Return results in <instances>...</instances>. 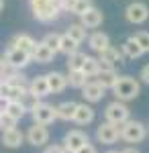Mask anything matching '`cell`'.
<instances>
[{
    "label": "cell",
    "mask_w": 149,
    "mask_h": 153,
    "mask_svg": "<svg viewBox=\"0 0 149 153\" xmlns=\"http://www.w3.org/2000/svg\"><path fill=\"white\" fill-rule=\"evenodd\" d=\"M92 6V0H76V4H74V8H72V14H78V16H82L86 10H90Z\"/></svg>",
    "instance_id": "32"
},
{
    "label": "cell",
    "mask_w": 149,
    "mask_h": 153,
    "mask_svg": "<svg viewBox=\"0 0 149 153\" xmlns=\"http://www.w3.org/2000/svg\"><path fill=\"white\" fill-rule=\"evenodd\" d=\"M12 45H16L21 51H25V53L31 55L35 45H37V41H35L31 35H27V33H19V35H14V39H12Z\"/></svg>",
    "instance_id": "22"
},
{
    "label": "cell",
    "mask_w": 149,
    "mask_h": 153,
    "mask_svg": "<svg viewBox=\"0 0 149 153\" xmlns=\"http://www.w3.org/2000/svg\"><path fill=\"white\" fill-rule=\"evenodd\" d=\"M25 139L27 143H31L33 147H43L47 141H49V129L43 127V125H31L29 131L25 133Z\"/></svg>",
    "instance_id": "10"
},
{
    "label": "cell",
    "mask_w": 149,
    "mask_h": 153,
    "mask_svg": "<svg viewBox=\"0 0 149 153\" xmlns=\"http://www.w3.org/2000/svg\"><path fill=\"white\" fill-rule=\"evenodd\" d=\"M68 86L69 88H78V90H82L86 84H88V78H86V74L82 70H78V71H68Z\"/></svg>",
    "instance_id": "26"
},
{
    "label": "cell",
    "mask_w": 149,
    "mask_h": 153,
    "mask_svg": "<svg viewBox=\"0 0 149 153\" xmlns=\"http://www.w3.org/2000/svg\"><path fill=\"white\" fill-rule=\"evenodd\" d=\"M59 37H61L59 33H47V35L43 37V41H41V43L47 45L53 53H57V51H59Z\"/></svg>",
    "instance_id": "31"
},
{
    "label": "cell",
    "mask_w": 149,
    "mask_h": 153,
    "mask_svg": "<svg viewBox=\"0 0 149 153\" xmlns=\"http://www.w3.org/2000/svg\"><path fill=\"white\" fill-rule=\"evenodd\" d=\"M25 143V133L21 129H10V131H4L2 133V145L8 147V149H16Z\"/></svg>",
    "instance_id": "17"
},
{
    "label": "cell",
    "mask_w": 149,
    "mask_h": 153,
    "mask_svg": "<svg viewBox=\"0 0 149 153\" xmlns=\"http://www.w3.org/2000/svg\"><path fill=\"white\" fill-rule=\"evenodd\" d=\"M66 35H69L78 45H80L82 41H86V37H88V31L82 27L80 23H74V25H69L68 27V31H66Z\"/></svg>",
    "instance_id": "27"
},
{
    "label": "cell",
    "mask_w": 149,
    "mask_h": 153,
    "mask_svg": "<svg viewBox=\"0 0 149 153\" xmlns=\"http://www.w3.org/2000/svg\"><path fill=\"white\" fill-rule=\"evenodd\" d=\"M45 80H47V86H49V94H59L68 88V78L59 71H49L45 74Z\"/></svg>",
    "instance_id": "15"
},
{
    "label": "cell",
    "mask_w": 149,
    "mask_h": 153,
    "mask_svg": "<svg viewBox=\"0 0 149 153\" xmlns=\"http://www.w3.org/2000/svg\"><path fill=\"white\" fill-rule=\"evenodd\" d=\"M125 19L131 25H143L149 19V6L145 2H139V0L131 2L125 8Z\"/></svg>",
    "instance_id": "8"
},
{
    "label": "cell",
    "mask_w": 149,
    "mask_h": 153,
    "mask_svg": "<svg viewBox=\"0 0 149 153\" xmlns=\"http://www.w3.org/2000/svg\"><path fill=\"white\" fill-rule=\"evenodd\" d=\"M129 118H131V110H129V106H127L125 102L112 100V102H108L106 108H104V120L110 123V125L121 127V125L127 123Z\"/></svg>",
    "instance_id": "4"
},
{
    "label": "cell",
    "mask_w": 149,
    "mask_h": 153,
    "mask_svg": "<svg viewBox=\"0 0 149 153\" xmlns=\"http://www.w3.org/2000/svg\"><path fill=\"white\" fill-rule=\"evenodd\" d=\"M118 129H121V139L127 143H141V141H145V137H147V127L141 120L129 118Z\"/></svg>",
    "instance_id": "3"
},
{
    "label": "cell",
    "mask_w": 149,
    "mask_h": 153,
    "mask_svg": "<svg viewBox=\"0 0 149 153\" xmlns=\"http://www.w3.org/2000/svg\"><path fill=\"white\" fill-rule=\"evenodd\" d=\"M100 70H102V65H100L98 57L86 55V61H84V65H82V71L86 74V78H88V80H90V78H96Z\"/></svg>",
    "instance_id": "23"
},
{
    "label": "cell",
    "mask_w": 149,
    "mask_h": 153,
    "mask_svg": "<svg viewBox=\"0 0 149 153\" xmlns=\"http://www.w3.org/2000/svg\"><path fill=\"white\" fill-rule=\"evenodd\" d=\"M57 2H59V8L63 12H72L74 4H76V0H57Z\"/></svg>",
    "instance_id": "34"
},
{
    "label": "cell",
    "mask_w": 149,
    "mask_h": 153,
    "mask_svg": "<svg viewBox=\"0 0 149 153\" xmlns=\"http://www.w3.org/2000/svg\"><path fill=\"white\" fill-rule=\"evenodd\" d=\"M96 118V112H94V108H92L90 104H78L76 106V112H74V123L76 125H90L92 120Z\"/></svg>",
    "instance_id": "16"
},
{
    "label": "cell",
    "mask_w": 149,
    "mask_h": 153,
    "mask_svg": "<svg viewBox=\"0 0 149 153\" xmlns=\"http://www.w3.org/2000/svg\"><path fill=\"white\" fill-rule=\"evenodd\" d=\"M53 57H55V53L47 45H43L41 41L35 45L33 53H31V61H37V63H49V61H53Z\"/></svg>",
    "instance_id": "19"
},
{
    "label": "cell",
    "mask_w": 149,
    "mask_h": 153,
    "mask_svg": "<svg viewBox=\"0 0 149 153\" xmlns=\"http://www.w3.org/2000/svg\"><path fill=\"white\" fill-rule=\"evenodd\" d=\"M16 127V120H12L8 114H0V131L4 133V131H10Z\"/></svg>",
    "instance_id": "33"
},
{
    "label": "cell",
    "mask_w": 149,
    "mask_h": 153,
    "mask_svg": "<svg viewBox=\"0 0 149 153\" xmlns=\"http://www.w3.org/2000/svg\"><path fill=\"white\" fill-rule=\"evenodd\" d=\"M131 39L141 47L143 53H149V33L147 31H137L135 35H131Z\"/></svg>",
    "instance_id": "30"
},
{
    "label": "cell",
    "mask_w": 149,
    "mask_h": 153,
    "mask_svg": "<svg viewBox=\"0 0 149 153\" xmlns=\"http://www.w3.org/2000/svg\"><path fill=\"white\" fill-rule=\"evenodd\" d=\"M121 153H141L139 149H135V147H127V149H123Z\"/></svg>",
    "instance_id": "40"
},
{
    "label": "cell",
    "mask_w": 149,
    "mask_h": 153,
    "mask_svg": "<svg viewBox=\"0 0 149 153\" xmlns=\"http://www.w3.org/2000/svg\"><path fill=\"white\" fill-rule=\"evenodd\" d=\"M78 47H80V45H78V43H76L69 35L63 33V35L59 37V51H61V53L72 55V53H76V51H78Z\"/></svg>",
    "instance_id": "28"
},
{
    "label": "cell",
    "mask_w": 149,
    "mask_h": 153,
    "mask_svg": "<svg viewBox=\"0 0 149 153\" xmlns=\"http://www.w3.org/2000/svg\"><path fill=\"white\" fill-rule=\"evenodd\" d=\"M31 117H33L35 125H43V127H49L53 120H55V106L47 104V102H35L33 108L29 110Z\"/></svg>",
    "instance_id": "6"
},
{
    "label": "cell",
    "mask_w": 149,
    "mask_h": 153,
    "mask_svg": "<svg viewBox=\"0 0 149 153\" xmlns=\"http://www.w3.org/2000/svg\"><path fill=\"white\" fill-rule=\"evenodd\" d=\"M86 143H90L88 135L80 129H72L63 135V141H61V147L66 149V153H76L80 147H84Z\"/></svg>",
    "instance_id": "7"
},
{
    "label": "cell",
    "mask_w": 149,
    "mask_h": 153,
    "mask_svg": "<svg viewBox=\"0 0 149 153\" xmlns=\"http://www.w3.org/2000/svg\"><path fill=\"white\" fill-rule=\"evenodd\" d=\"M76 153H98V149H96L92 143H86V145H84V147H80Z\"/></svg>",
    "instance_id": "36"
},
{
    "label": "cell",
    "mask_w": 149,
    "mask_h": 153,
    "mask_svg": "<svg viewBox=\"0 0 149 153\" xmlns=\"http://www.w3.org/2000/svg\"><path fill=\"white\" fill-rule=\"evenodd\" d=\"M43 153H66V149H63L61 145H49Z\"/></svg>",
    "instance_id": "37"
},
{
    "label": "cell",
    "mask_w": 149,
    "mask_h": 153,
    "mask_svg": "<svg viewBox=\"0 0 149 153\" xmlns=\"http://www.w3.org/2000/svg\"><path fill=\"white\" fill-rule=\"evenodd\" d=\"M121 53H123V57H129V59H137L143 55V51H141V47H139L137 43L129 37L125 43L121 45Z\"/></svg>",
    "instance_id": "24"
},
{
    "label": "cell",
    "mask_w": 149,
    "mask_h": 153,
    "mask_svg": "<svg viewBox=\"0 0 149 153\" xmlns=\"http://www.w3.org/2000/svg\"><path fill=\"white\" fill-rule=\"evenodd\" d=\"M76 106L78 102L74 100H63L55 106V118H61V120H72L74 118V112H76Z\"/></svg>",
    "instance_id": "21"
},
{
    "label": "cell",
    "mask_w": 149,
    "mask_h": 153,
    "mask_svg": "<svg viewBox=\"0 0 149 153\" xmlns=\"http://www.w3.org/2000/svg\"><path fill=\"white\" fill-rule=\"evenodd\" d=\"M88 45H90L92 51L100 53V51H104V49L110 45V39H108V35L102 33V31H94L92 35H88Z\"/></svg>",
    "instance_id": "18"
},
{
    "label": "cell",
    "mask_w": 149,
    "mask_h": 153,
    "mask_svg": "<svg viewBox=\"0 0 149 153\" xmlns=\"http://www.w3.org/2000/svg\"><path fill=\"white\" fill-rule=\"evenodd\" d=\"M106 153H121V151H115V149H110V151H106Z\"/></svg>",
    "instance_id": "42"
},
{
    "label": "cell",
    "mask_w": 149,
    "mask_h": 153,
    "mask_svg": "<svg viewBox=\"0 0 149 153\" xmlns=\"http://www.w3.org/2000/svg\"><path fill=\"white\" fill-rule=\"evenodd\" d=\"M116 80H118V74H116L115 70H106V68H102V70L98 71V76L94 78V82H98L104 90H108V88L112 90V86L116 84Z\"/></svg>",
    "instance_id": "20"
},
{
    "label": "cell",
    "mask_w": 149,
    "mask_h": 153,
    "mask_svg": "<svg viewBox=\"0 0 149 153\" xmlns=\"http://www.w3.org/2000/svg\"><path fill=\"white\" fill-rule=\"evenodd\" d=\"M4 61H6V65L10 68V70H23V68H27L29 63H31V55L29 53H25V51H21V49L16 47V45H8V47L4 49Z\"/></svg>",
    "instance_id": "5"
},
{
    "label": "cell",
    "mask_w": 149,
    "mask_h": 153,
    "mask_svg": "<svg viewBox=\"0 0 149 153\" xmlns=\"http://www.w3.org/2000/svg\"><path fill=\"white\" fill-rule=\"evenodd\" d=\"M141 92V84L137 78L133 76H118L116 84L112 86V94L118 102H129V100H135Z\"/></svg>",
    "instance_id": "1"
},
{
    "label": "cell",
    "mask_w": 149,
    "mask_h": 153,
    "mask_svg": "<svg viewBox=\"0 0 149 153\" xmlns=\"http://www.w3.org/2000/svg\"><path fill=\"white\" fill-rule=\"evenodd\" d=\"M31 10L39 23H51L59 16L61 8L57 0H31Z\"/></svg>",
    "instance_id": "2"
},
{
    "label": "cell",
    "mask_w": 149,
    "mask_h": 153,
    "mask_svg": "<svg viewBox=\"0 0 149 153\" xmlns=\"http://www.w3.org/2000/svg\"><path fill=\"white\" fill-rule=\"evenodd\" d=\"M123 59H125L123 53H121L116 47H112V45H108L104 51L98 53V61H100V65L106 68V70H115V65L123 63Z\"/></svg>",
    "instance_id": "11"
},
{
    "label": "cell",
    "mask_w": 149,
    "mask_h": 153,
    "mask_svg": "<svg viewBox=\"0 0 149 153\" xmlns=\"http://www.w3.org/2000/svg\"><path fill=\"white\" fill-rule=\"evenodd\" d=\"M121 139V129L116 125H110V123H100L96 127V141L102 143V145H115L116 141Z\"/></svg>",
    "instance_id": "9"
},
{
    "label": "cell",
    "mask_w": 149,
    "mask_h": 153,
    "mask_svg": "<svg viewBox=\"0 0 149 153\" xmlns=\"http://www.w3.org/2000/svg\"><path fill=\"white\" fill-rule=\"evenodd\" d=\"M29 96H33L35 100H41L49 96V86H47L45 76H35L29 82Z\"/></svg>",
    "instance_id": "14"
},
{
    "label": "cell",
    "mask_w": 149,
    "mask_h": 153,
    "mask_svg": "<svg viewBox=\"0 0 149 153\" xmlns=\"http://www.w3.org/2000/svg\"><path fill=\"white\" fill-rule=\"evenodd\" d=\"M104 21V14L100 8H96V6H92L90 10H86L84 14L80 16V25L88 31V29H96V27H100Z\"/></svg>",
    "instance_id": "13"
},
{
    "label": "cell",
    "mask_w": 149,
    "mask_h": 153,
    "mask_svg": "<svg viewBox=\"0 0 149 153\" xmlns=\"http://www.w3.org/2000/svg\"><path fill=\"white\" fill-rule=\"evenodd\" d=\"M139 78H141V82L149 84V63H147V65H143V68H141V71H139Z\"/></svg>",
    "instance_id": "35"
},
{
    "label": "cell",
    "mask_w": 149,
    "mask_h": 153,
    "mask_svg": "<svg viewBox=\"0 0 149 153\" xmlns=\"http://www.w3.org/2000/svg\"><path fill=\"white\" fill-rule=\"evenodd\" d=\"M2 8H4V0H0V12H2Z\"/></svg>",
    "instance_id": "41"
},
{
    "label": "cell",
    "mask_w": 149,
    "mask_h": 153,
    "mask_svg": "<svg viewBox=\"0 0 149 153\" xmlns=\"http://www.w3.org/2000/svg\"><path fill=\"white\" fill-rule=\"evenodd\" d=\"M84 61H86V53H82L80 49L76 51V53H72V55H68V71H78L82 70V65H84Z\"/></svg>",
    "instance_id": "29"
},
{
    "label": "cell",
    "mask_w": 149,
    "mask_h": 153,
    "mask_svg": "<svg viewBox=\"0 0 149 153\" xmlns=\"http://www.w3.org/2000/svg\"><path fill=\"white\" fill-rule=\"evenodd\" d=\"M8 104H10V98H0V114H4V112H6Z\"/></svg>",
    "instance_id": "38"
},
{
    "label": "cell",
    "mask_w": 149,
    "mask_h": 153,
    "mask_svg": "<svg viewBox=\"0 0 149 153\" xmlns=\"http://www.w3.org/2000/svg\"><path fill=\"white\" fill-rule=\"evenodd\" d=\"M6 70H8V65H6V61L0 57V80L4 78V74H6Z\"/></svg>",
    "instance_id": "39"
},
{
    "label": "cell",
    "mask_w": 149,
    "mask_h": 153,
    "mask_svg": "<svg viewBox=\"0 0 149 153\" xmlns=\"http://www.w3.org/2000/svg\"><path fill=\"white\" fill-rule=\"evenodd\" d=\"M104 92H106V90H104L98 82L88 80V84L82 88V98L86 100V104H96V102H100L104 98Z\"/></svg>",
    "instance_id": "12"
},
{
    "label": "cell",
    "mask_w": 149,
    "mask_h": 153,
    "mask_svg": "<svg viewBox=\"0 0 149 153\" xmlns=\"http://www.w3.org/2000/svg\"><path fill=\"white\" fill-rule=\"evenodd\" d=\"M4 114H8V117L12 118V120H21V118L27 114V106L21 102V100H10V104H8V108H6V112Z\"/></svg>",
    "instance_id": "25"
}]
</instances>
